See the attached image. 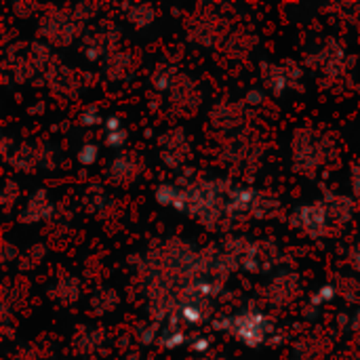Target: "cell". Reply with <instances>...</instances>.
<instances>
[{
    "instance_id": "obj_1",
    "label": "cell",
    "mask_w": 360,
    "mask_h": 360,
    "mask_svg": "<svg viewBox=\"0 0 360 360\" xmlns=\"http://www.w3.org/2000/svg\"><path fill=\"white\" fill-rule=\"evenodd\" d=\"M211 327L215 331L230 333L247 348H259L268 344L274 335V319L257 308H247L230 316H217L211 321Z\"/></svg>"
},
{
    "instance_id": "obj_2",
    "label": "cell",
    "mask_w": 360,
    "mask_h": 360,
    "mask_svg": "<svg viewBox=\"0 0 360 360\" xmlns=\"http://www.w3.org/2000/svg\"><path fill=\"white\" fill-rule=\"evenodd\" d=\"M188 213L207 228H213L228 215V188L219 181H200L188 188Z\"/></svg>"
},
{
    "instance_id": "obj_3",
    "label": "cell",
    "mask_w": 360,
    "mask_h": 360,
    "mask_svg": "<svg viewBox=\"0 0 360 360\" xmlns=\"http://www.w3.org/2000/svg\"><path fill=\"white\" fill-rule=\"evenodd\" d=\"M293 169L306 177H312L325 165V137L310 129H300L293 137Z\"/></svg>"
},
{
    "instance_id": "obj_4",
    "label": "cell",
    "mask_w": 360,
    "mask_h": 360,
    "mask_svg": "<svg viewBox=\"0 0 360 360\" xmlns=\"http://www.w3.org/2000/svg\"><path fill=\"white\" fill-rule=\"evenodd\" d=\"M291 226L295 230H300L302 234L310 236V238H323L329 232L331 219L329 213L325 209L323 200H314L310 205H302L293 211L291 215Z\"/></svg>"
},
{
    "instance_id": "obj_5",
    "label": "cell",
    "mask_w": 360,
    "mask_h": 360,
    "mask_svg": "<svg viewBox=\"0 0 360 360\" xmlns=\"http://www.w3.org/2000/svg\"><path fill=\"white\" fill-rule=\"evenodd\" d=\"M302 70L300 68H287V65H274V63H264L262 65V78L266 82V89L272 91L274 95H283L295 78H300Z\"/></svg>"
},
{
    "instance_id": "obj_6",
    "label": "cell",
    "mask_w": 360,
    "mask_h": 360,
    "mask_svg": "<svg viewBox=\"0 0 360 360\" xmlns=\"http://www.w3.org/2000/svg\"><path fill=\"white\" fill-rule=\"evenodd\" d=\"M154 198L160 207H169L179 213H188V188L165 181L154 190Z\"/></svg>"
},
{
    "instance_id": "obj_7",
    "label": "cell",
    "mask_w": 360,
    "mask_h": 360,
    "mask_svg": "<svg viewBox=\"0 0 360 360\" xmlns=\"http://www.w3.org/2000/svg\"><path fill=\"white\" fill-rule=\"evenodd\" d=\"M325 209L329 213L331 224H346L352 219L354 215V198L344 196V194H327V198L323 200Z\"/></svg>"
},
{
    "instance_id": "obj_8",
    "label": "cell",
    "mask_w": 360,
    "mask_h": 360,
    "mask_svg": "<svg viewBox=\"0 0 360 360\" xmlns=\"http://www.w3.org/2000/svg\"><path fill=\"white\" fill-rule=\"evenodd\" d=\"M51 213H53V205H51V200L46 198V192L40 190V192H36V194L27 200V205H25V209H23V213H21V221H23V224H38V221L49 219Z\"/></svg>"
},
{
    "instance_id": "obj_9",
    "label": "cell",
    "mask_w": 360,
    "mask_h": 360,
    "mask_svg": "<svg viewBox=\"0 0 360 360\" xmlns=\"http://www.w3.org/2000/svg\"><path fill=\"white\" fill-rule=\"evenodd\" d=\"M338 285H333V283H325L323 287H319L312 295H310V302H308V316H314L323 306H327V304H331L335 297H338Z\"/></svg>"
},
{
    "instance_id": "obj_10",
    "label": "cell",
    "mask_w": 360,
    "mask_h": 360,
    "mask_svg": "<svg viewBox=\"0 0 360 360\" xmlns=\"http://www.w3.org/2000/svg\"><path fill=\"white\" fill-rule=\"evenodd\" d=\"M186 333L179 329V325L177 323H171L169 327H165L162 331H160V338H158V344L165 348V350H179V348H184L186 346Z\"/></svg>"
},
{
    "instance_id": "obj_11",
    "label": "cell",
    "mask_w": 360,
    "mask_h": 360,
    "mask_svg": "<svg viewBox=\"0 0 360 360\" xmlns=\"http://www.w3.org/2000/svg\"><path fill=\"white\" fill-rule=\"evenodd\" d=\"M110 175L116 181H131L137 175V165L133 162L131 156H118L112 165H110Z\"/></svg>"
},
{
    "instance_id": "obj_12",
    "label": "cell",
    "mask_w": 360,
    "mask_h": 360,
    "mask_svg": "<svg viewBox=\"0 0 360 360\" xmlns=\"http://www.w3.org/2000/svg\"><path fill=\"white\" fill-rule=\"evenodd\" d=\"M97 160H99V146L97 143H84V146H80V150H78V162L84 169L97 165Z\"/></svg>"
},
{
    "instance_id": "obj_13",
    "label": "cell",
    "mask_w": 360,
    "mask_h": 360,
    "mask_svg": "<svg viewBox=\"0 0 360 360\" xmlns=\"http://www.w3.org/2000/svg\"><path fill=\"white\" fill-rule=\"evenodd\" d=\"M173 76H175V70H173V68H171V70L160 68V70L154 74L152 82H154V86H156L158 91H169V89L173 86Z\"/></svg>"
},
{
    "instance_id": "obj_14",
    "label": "cell",
    "mask_w": 360,
    "mask_h": 360,
    "mask_svg": "<svg viewBox=\"0 0 360 360\" xmlns=\"http://www.w3.org/2000/svg\"><path fill=\"white\" fill-rule=\"evenodd\" d=\"M127 139H129L127 129H120V131H116V133H105V135H103V143H105V148H110V150H122L124 143H127Z\"/></svg>"
},
{
    "instance_id": "obj_15",
    "label": "cell",
    "mask_w": 360,
    "mask_h": 360,
    "mask_svg": "<svg viewBox=\"0 0 360 360\" xmlns=\"http://www.w3.org/2000/svg\"><path fill=\"white\" fill-rule=\"evenodd\" d=\"M105 118H101V112L97 110V105H89L82 114H80V124L82 127H97L103 124Z\"/></svg>"
},
{
    "instance_id": "obj_16",
    "label": "cell",
    "mask_w": 360,
    "mask_h": 360,
    "mask_svg": "<svg viewBox=\"0 0 360 360\" xmlns=\"http://www.w3.org/2000/svg\"><path fill=\"white\" fill-rule=\"evenodd\" d=\"M160 327L156 325V323H150V325H146L141 331H139V340H141V344H154V342H158V338H160Z\"/></svg>"
},
{
    "instance_id": "obj_17",
    "label": "cell",
    "mask_w": 360,
    "mask_h": 360,
    "mask_svg": "<svg viewBox=\"0 0 360 360\" xmlns=\"http://www.w3.org/2000/svg\"><path fill=\"white\" fill-rule=\"evenodd\" d=\"M211 346H213V342H211V338H207V335H198V338H194V340L190 342V350H192L194 354H207V352L211 350Z\"/></svg>"
},
{
    "instance_id": "obj_18",
    "label": "cell",
    "mask_w": 360,
    "mask_h": 360,
    "mask_svg": "<svg viewBox=\"0 0 360 360\" xmlns=\"http://www.w3.org/2000/svg\"><path fill=\"white\" fill-rule=\"evenodd\" d=\"M120 129H124L120 116H116V114L105 116V120H103V131H105V133H116V131H120Z\"/></svg>"
},
{
    "instance_id": "obj_19",
    "label": "cell",
    "mask_w": 360,
    "mask_h": 360,
    "mask_svg": "<svg viewBox=\"0 0 360 360\" xmlns=\"http://www.w3.org/2000/svg\"><path fill=\"white\" fill-rule=\"evenodd\" d=\"M245 103H247V105H262V103H264V93H262L259 89H251V91H247V95H245Z\"/></svg>"
},
{
    "instance_id": "obj_20",
    "label": "cell",
    "mask_w": 360,
    "mask_h": 360,
    "mask_svg": "<svg viewBox=\"0 0 360 360\" xmlns=\"http://www.w3.org/2000/svg\"><path fill=\"white\" fill-rule=\"evenodd\" d=\"M350 184H352V190L360 196V160L350 169Z\"/></svg>"
},
{
    "instance_id": "obj_21",
    "label": "cell",
    "mask_w": 360,
    "mask_h": 360,
    "mask_svg": "<svg viewBox=\"0 0 360 360\" xmlns=\"http://www.w3.org/2000/svg\"><path fill=\"white\" fill-rule=\"evenodd\" d=\"M350 264H352L354 270H359L360 272V245L350 249Z\"/></svg>"
},
{
    "instance_id": "obj_22",
    "label": "cell",
    "mask_w": 360,
    "mask_h": 360,
    "mask_svg": "<svg viewBox=\"0 0 360 360\" xmlns=\"http://www.w3.org/2000/svg\"><path fill=\"white\" fill-rule=\"evenodd\" d=\"M350 331H352V333H356L360 340V310L356 312V314H352V316H350Z\"/></svg>"
},
{
    "instance_id": "obj_23",
    "label": "cell",
    "mask_w": 360,
    "mask_h": 360,
    "mask_svg": "<svg viewBox=\"0 0 360 360\" xmlns=\"http://www.w3.org/2000/svg\"><path fill=\"white\" fill-rule=\"evenodd\" d=\"M297 360H300V359H297Z\"/></svg>"
}]
</instances>
